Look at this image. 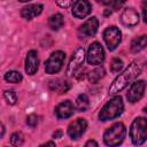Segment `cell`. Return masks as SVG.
Returning <instances> with one entry per match:
<instances>
[{
	"instance_id": "cell-1",
	"label": "cell",
	"mask_w": 147,
	"mask_h": 147,
	"mask_svg": "<svg viewBox=\"0 0 147 147\" xmlns=\"http://www.w3.org/2000/svg\"><path fill=\"white\" fill-rule=\"evenodd\" d=\"M142 67L139 62L133 61L131 64H129V67L122 72L119 74L115 80L113 82V84L109 87V94L114 95L121 91H123L129 84H131V82H133L140 74H141Z\"/></svg>"
},
{
	"instance_id": "cell-2",
	"label": "cell",
	"mask_w": 147,
	"mask_h": 147,
	"mask_svg": "<svg viewBox=\"0 0 147 147\" xmlns=\"http://www.w3.org/2000/svg\"><path fill=\"white\" fill-rule=\"evenodd\" d=\"M124 110V105H123V100L119 95H116L114 98H111L100 110L99 113V119L102 122L106 121H110L114 119L116 117H118Z\"/></svg>"
},
{
	"instance_id": "cell-3",
	"label": "cell",
	"mask_w": 147,
	"mask_h": 147,
	"mask_svg": "<svg viewBox=\"0 0 147 147\" xmlns=\"http://www.w3.org/2000/svg\"><path fill=\"white\" fill-rule=\"evenodd\" d=\"M126 134V129L123 123L118 122L113 124L110 127H108L103 134V141L109 147H117L119 146Z\"/></svg>"
},
{
	"instance_id": "cell-4",
	"label": "cell",
	"mask_w": 147,
	"mask_h": 147,
	"mask_svg": "<svg viewBox=\"0 0 147 147\" xmlns=\"http://www.w3.org/2000/svg\"><path fill=\"white\" fill-rule=\"evenodd\" d=\"M130 138L134 146H141L147 139V121L145 117H137L130 127Z\"/></svg>"
},
{
	"instance_id": "cell-5",
	"label": "cell",
	"mask_w": 147,
	"mask_h": 147,
	"mask_svg": "<svg viewBox=\"0 0 147 147\" xmlns=\"http://www.w3.org/2000/svg\"><path fill=\"white\" fill-rule=\"evenodd\" d=\"M64 60H65V53L64 52L56 51V52L52 53L51 56L47 59V61L45 63V71H46V74H49V75L57 74L62 69Z\"/></svg>"
},
{
	"instance_id": "cell-6",
	"label": "cell",
	"mask_w": 147,
	"mask_h": 147,
	"mask_svg": "<svg viewBox=\"0 0 147 147\" xmlns=\"http://www.w3.org/2000/svg\"><path fill=\"white\" fill-rule=\"evenodd\" d=\"M86 60H87V63L92 64V65H98L103 62L105 51H103V47L101 46V44H99L98 41H94L90 45L87 55H86Z\"/></svg>"
},
{
	"instance_id": "cell-7",
	"label": "cell",
	"mask_w": 147,
	"mask_h": 147,
	"mask_svg": "<svg viewBox=\"0 0 147 147\" xmlns=\"http://www.w3.org/2000/svg\"><path fill=\"white\" fill-rule=\"evenodd\" d=\"M84 60H85V51L83 47H79L75 51V53L71 56V60H70L68 68H67V75L70 77L75 76L82 69Z\"/></svg>"
},
{
	"instance_id": "cell-8",
	"label": "cell",
	"mask_w": 147,
	"mask_h": 147,
	"mask_svg": "<svg viewBox=\"0 0 147 147\" xmlns=\"http://www.w3.org/2000/svg\"><path fill=\"white\" fill-rule=\"evenodd\" d=\"M103 40L108 47L109 51H114L117 48L122 40V33L118 28L116 26H109L103 32Z\"/></svg>"
},
{
	"instance_id": "cell-9",
	"label": "cell",
	"mask_w": 147,
	"mask_h": 147,
	"mask_svg": "<svg viewBox=\"0 0 147 147\" xmlns=\"http://www.w3.org/2000/svg\"><path fill=\"white\" fill-rule=\"evenodd\" d=\"M145 90H146V83L145 80H137L134 83H132L127 94H126V98L127 100L131 102V103H134L137 101H139L144 94H145Z\"/></svg>"
},
{
	"instance_id": "cell-10",
	"label": "cell",
	"mask_w": 147,
	"mask_h": 147,
	"mask_svg": "<svg viewBox=\"0 0 147 147\" xmlns=\"http://www.w3.org/2000/svg\"><path fill=\"white\" fill-rule=\"evenodd\" d=\"M86 127H87V122L84 118H78V119H76V121H74L69 124L68 136L72 140H77L84 134Z\"/></svg>"
},
{
	"instance_id": "cell-11",
	"label": "cell",
	"mask_w": 147,
	"mask_h": 147,
	"mask_svg": "<svg viewBox=\"0 0 147 147\" xmlns=\"http://www.w3.org/2000/svg\"><path fill=\"white\" fill-rule=\"evenodd\" d=\"M92 10V5L86 0H79L72 5V15L76 18H85Z\"/></svg>"
},
{
	"instance_id": "cell-12",
	"label": "cell",
	"mask_w": 147,
	"mask_h": 147,
	"mask_svg": "<svg viewBox=\"0 0 147 147\" xmlns=\"http://www.w3.org/2000/svg\"><path fill=\"white\" fill-rule=\"evenodd\" d=\"M98 28H99V21L96 17H91L88 18L87 21H85L83 23V25H80L79 28V34L84 38H87V37H92L98 31Z\"/></svg>"
},
{
	"instance_id": "cell-13",
	"label": "cell",
	"mask_w": 147,
	"mask_h": 147,
	"mask_svg": "<svg viewBox=\"0 0 147 147\" xmlns=\"http://www.w3.org/2000/svg\"><path fill=\"white\" fill-rule=\"evenodd\" d=\"M121 22L129 28H133L139 23V14L134 8H125L121 14Z\"/></svg>"
},
{
	"instance_id": "cell-14",
	"label": "cell",
	"mask_w": 147,
	"mask_h": 147,
	"mask_svg": "<svg viewBox=\"0 0 147 147\" xmlns=\"http://www.w3.org/2000/svg\"><path fill=\"white\" fill-rule=\"evenodd\" d=\"M39 67V57L38 53L33 49L29 51L25 57V72L28 75H34Z\"/></svg>"
},
{
	"instance_id": "cell-15",
	"label": "cell",
	"mask_w": 147,
	"mask_h": 147,
	"mask_svg": "<svg viewBox=\"0 0 147 147\" xmlns=\"http://www.w3.org/2000/svg\"><path fill=\"white\" fill-rule=\"evenodd\" d=\"M72 114H74V105L69 100L62 101L55 107V116L59 119L69 118L70 116H72Z\"/></svg>"
},
{
	"instance_id": "cell-16",
	"label": "cell",
	"mask_w": 147,
	"mask_h": 147,
	"mask_svg": "<svg viewBox=\"0 0 147 147\" xmlns=\"http://www.w3.org/2000/svg\"><path fill=\"white\" fill-rule=\"evenodd\" d=\"M42 11V5L41 3H30L28 6H25L24 8H22L21 10V16L24 20H32L34 17H37L38 15H40Z\"/></svg>"
},
{
	"instance_id": "cell-17",
	"label": "cell",
	"mask_w": 147,
	"mask_h": 147,
	"mask_svg": "<svg viewBox=\"0 0 147 147\" xmlns=\"http://www.w3.org/2000/svg\"><path fill=\"white\" fill-rule=\"evenodd\" d=\"M49 88L59 94H62V93H65L70 88V84L69 82L63 80V79H55L49 83Z\"/></svg>"
},
{
	"instance_id": "cell-18",
	"label": "cell",
	"mask_w": 147,
	"mask_h": 147,
	"mask_svg": "<svg viewBox=\"0 0 147 147\" xmlns=\"http://www.w3.org/2000/svg\"><path fill=\"white\" fill-rule=\"evenodd\" d=\"M63 24H64V17H63V15L60 14V13H56V14L52 15V16L49 17V20H48V25H49V28H51L52 30H55V31L60 30V29L63 26Z\"/></svg>"
},
{
	"instance_id": "cell-19",
	"label": "cell",
	"mask_w": 147,
	"mask_h": 147,
	"mask_svg": "<svg viewBox=\"0 0 147 147\" xmlns=\"http://www.w3.org/2000/svg\"><path fill=\"white\" fill-rule=\"evenodd\" d=\"M147 45V37L145 34L140 36V37H137L132 40L131 42V51L133 53H138V52H141L142 49H145Z\"/></svg>"
},
{
	"instance_id": "cell-20",
	"label": "cell",
	"mask_w": 147,
	"mask_h": 147,
	"mask_svg": "<svg viewBox=\"0 0 147 147\" xmlns=\"http://www.w3.org/2000/svg\"><path fill=\"white\" fill-rule=\"evenodd\" d=\"M75 107L78 111H86L90 107V99L86 94H79L76 99Z\"/></svg>"
},
{
	"instance_id": "cell-21",
	"label": "cell",
	"mask_w": 147,
	"mask_h": 147,
	"mask_svg": "<svg viewBox=\"0 0 147 147\" xmlns=\"http://www.w3.org/2000/svg\"><path fill=\"white\" fill-rule=\"evenodd\" d=\"M23 79V76L21 72L16 71V70H10L8 72L5 74V80L7 83H13V84H16V83H20L22 82Z\"/></svg>"
},
{
	"instance_id": "cell-22",
	"label": "cell",
	"mask_w": 147,
	"mask_h": 147,
	"mask_svg": "<svg viewBox=\"0 0 147 147\" xmlns=\"http://www.w3.org/2000/svg\"><path fill=\"white\" fill-rule=\"evenodd\" d=\"M105 76V69L102 67H99V68H95L94 70L90 71L87 74V77H88V80L91 83H96L99 82L102 77Z\"/></svg>"
},
{
	"instance_id": "cell-23",
	"label": "cell",
	"mask_w": 147,
	"mask_h": 147,
	"mask_svg": "<svg viewBox=\"0 0 147 147\" xmlns=\"http://www.w3.org/2000/svg\"><path fill=\"white\" fill-rule=\"evenodd\" d=\"M24 142V136L22 132H15L10 137V144L13 147H21Z\"/></svg>"
},
{
	"instance_id": "cell-24",
	"label": "cell",
	"mask_w": 147,
	"mask_h": 147,
	"mask_svg": "<svg viewBox=\"0 0 147 147\" xmlns=\"http://www.w3.org/2000/svg\"><path fill=\"white\" fill-rule=\"evenodd\" d=\"M3 98H5V100L7 101V103L10 105V106H14V105L16 103V101H17V95H16V93H15L14 91H11V90L5 91V92H3Z\"/></svg>"
},
{
	"instance_id": "cell-25",
	"label": "cell",
	"mask_w": 147,
	"mask_h": 147,
	"mask_svg": "<svg viewBox=\"0 0 147 147\" xmlns=\"http://www.w3.org/2000/svg\"><path fill=\"white\" fill-rule=\"evenodd\" d=\"M123 69V61L119 59H113L110 62V70L113 72H119Z\"/></svg>"
},
{
	"instance_id": "cell-26",
	"label": "cell",
	"mask_w": 147,
	"mask_h": 147,
	"mask_svg": "<svg viewBox=\"0 0 147 147\" xmlns=\"http://www.w3.org/2000/svg\"><path fill=\"white\" fill-rule=\"evenodd\" d=\"M38 122H39V119H38V116H37L36 114H30V115L26 117V124H28L29 126H31V127L37 126Z\"/></svg>"
},
{
	"instance_id": "cell-27",
	"label": "cell",
	"mask_w": 147,
	"mask_h": 147,
	"mask_svg": "<svg viewBox=\"0 0 147 147\" xmlns=\"http://www.w3.org/2000/svg\"><path fill=\"white\" fill-rule=\"evenodd\" d=\"M56 5L60 6V7H62V8H68V7H70V6L74 5V1H57Z\"/></svg>"
},
{
	"instance_id": "cell-28",
	"label": "cell",
	"mask_w": 147,
	"mask_h": 147,
	"mask_svg": "<svg viewBox=\"0 0 147 147\" xmlns=\"http://www.w3.org/2000/svg\"><path fill=\"white\" fill-rule=\"evenodd\" d=\"M84 147H98V144H96V141L95 140H88L86 144H85V146Z\"/></svg>"
},
{
	"instance_id": "cell-29",
	"label": "cell",
	"mask_w": 147,
	"mask_h": 147,
	"mask_svg": "<svg viewBox=\"0 0 147 147\" xmlns=\"http://www.w3.org/2000/svg\"><path fill=\"white\" fill-rule=\"evenodd\" d=\"M39 147H56V145H55L53 141H47V142H45V144L40 145Z\"/></svg>"
},
{
	"instance_id": "cell-30",
	"label": "cell",
	"mask_w": 147,
	"mask_h": 147,
	"mask_svg": "<svg viewBox=\"0 0 147 147\" xmlns=\"http://www.w3.org/2000/svg\"><path fill=\"white\" fill-rule=\"evenodd\" d=\"M61 136H62V131L61 130H57V131H55L53 133V138H61Z\"/></svg>"
},
{
	"instance_id": "cell-31",
	"label": "cell",
	"mask_w": 147,
	"mask_h": 147,
	"mask_svg": "<svg viewBox=\"0 0 147 147\" xmlns=\"http://www.w3.org/2000/svg\"><path fill=\"white\" fill-rule=\"evenodd\" d=\"M3 134H5V126H3V124L0 122V138H2Z\"/></svg>"
},
{
	"instance_id": "cell-32",
	"label": "cell",
	"mask_w": 147,
	"mask_h": 147,
	"mask_svg": "<svg viewBox=\"0 0 147 147\" xmlns=\"http://www.w3.org/2000/svg\"><path fill=\"white\" fill-rule=\"evenodd\" d=\"M142 18H144V22H146V8L145 7L142 8Z\"/></svg>"
},
{
	"instance_id": "cell-33",
	"label": "cell",
	"mask_w": 147,
	"mask_h": 147,
	"mask_svg": "<svg viewBox=\"0 0 147 147\" xmlns=\"http://www.w3.org/2000/svg\"><path fill=\"white\" fill-rule=\"evenodd\" d=\"M68 147H70V146H68Z\"/></svg>"
}]
</instances>
